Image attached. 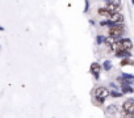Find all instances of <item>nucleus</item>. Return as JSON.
I'll return each instance as SVG.
<instances>
[{"instance_id": "nucleus-10", "label": "nucleus", "mask_w": 134, "mask_h": 118, "mask_svg": "<svg viewBox=\"0 0 134 118\" xmlns=\"http://www.w3.org/2000/svg\"><path fill=\"white\" fill-rule=\"evenodd\" d=\"M126 64H134L131 61H129V59H124V61L121 62V66H126Z\"/></svg>"}, {"instance_id": "nucleus-6", "label": "nucleus", "mask_w": 134, "mask_h": 118, "mask_svg": "<svg viewBox=\"0 0 134 118\" xmlns=\"http://www.w3.org/2000/svg\"><path fill=\"white\" fill-rule=\"evenodd\" d=\"M91 71H92V74L97 78V76H99V72H100V64H99V63H92Z\"/></svg>"}, {"instance_id": "nucleus-8", "label": "nucleus", "mask_w": 134, "mask_h": 118, "mask_svg": "<svg viewBox=\"0 0 134 118\" xmlns=\"http://www.w3.org/2000/svg\"><path fill=\"white\" fill-rule=\"evenodd\" d=\"M117 41H118V38H116V37H110V36H109L108 38H105V43H107V45H110V46H112L113 43H116Z\"/></svg>"}, {"instance_id": "nucleus-2", "label": "nucleus", "mask_w": 134, "mask_h": 118, "mask_svg": "<svg viewBox=\"0 0 134 118\" xmlns=\"http://www.w3.org/2000/svg\"><path fill=\"white\" fill-rule=\"evenodd\" d=\"M93 95H95V97H96L99 101H103V100H105V98L109 96V91H108V88H105V87H97V88L93 91Z\"/></svg>"}, {"instance_id": "nucleus-5", "label": "nucleus", "mask_w": 134, "mask_h": 118, "mask_svg": "<svg viewBox=\"0 0 134 118\" xmlns=\"http://www.w3.org/2000/svg\"><path fill=\"white\" fill-rule=\"evenodd\" d=\"M107 11H109L110 13H117L120 11V4L118 3H108L105 7H104Z\"/></svg>"}, {"instance_id": "nucleus-7", "label": "nucleus", "mask_w": 134, "mask_h": 118, "mask_svg": "<svg viewBox=\"0 0 134 118\" xmlns=\"http://www.w3.org/2000/svg\"><path fill=\"white\" fill-rule=\"evenodd\" d=\"M97 13L100 15V16H103V17H107V19H109L110 17V12L109 11H107L105 8H99V11H97Z\"/></svg>"}, {"instance_id": "nucleus-9", "label": "nucleus", "mask_w": 134, "mask_h": 118, "mask_svg": "<svg viewBox=\"0 0 134 118\" xmlns=\"http://www.w3.org/2000/svg\"><path fill=\"white\" fill-rule=\"evenodd\" d=\"M116 55L120 56V58H122V56H129V51H126V50H120V51H116Z\"/></svg>"}, {"instance_id": "nucleus-3", "label": "nucleus", "mask_w": 134, "mask_h": 118, "mask_svg": "<svg viewBox=\"0 0 134 118\" xmlns=\"http://www.w3.org/2000/svg\"><path fill=\"white\" fill-rule=\"evenodd\" d=\"M121 109H122V113L124 114H134V101L133 100L124 101Z\"/></svg>"}, {"instance_id": "nucleus-1", "label": "nucleus", "mask_w": 134, "mask_h": 118, "mask_svg": "<svg viewBox=\"0 0 134 118\" xmlns=\"http://www.w3.org/2000/svg\"><path fill=\"white\" fill-rule=\"evenodd\" d=\"M122 34H124V25H121V24H112V25H110L109 32H108V36L118 38V37H121Z\"/></svg>"}, {"instance_id": "nucleus-11", "label": "nucleus", "mask_w": 134, "mask_h": 118, "mask_svg": "<svg viewBox=\"0 0 134 118\" xmlns=\"http://www.w3.org/2000/svg\"><path fill=\"white\" fill-rule=\"evenodd\" d=\"M122 118H134V114H124Z\"/></svg>"}, {"instance_id": "nucleus-4", "label": "nucleus", "mask_w": 134, "mask_h": 118, "mask_svg": "<svg viewBox=\"0 0 134 118\" xmlns=\"http://www.w3.org/2000/svg\"><path fill=\"white\" fill-rule=\"evenodd\" d=\"M109 20H110L112 24H121L124 21V16L121 13H118V12L117 13H112L110 17H109Z\"/></svg>"}]
</instances>
